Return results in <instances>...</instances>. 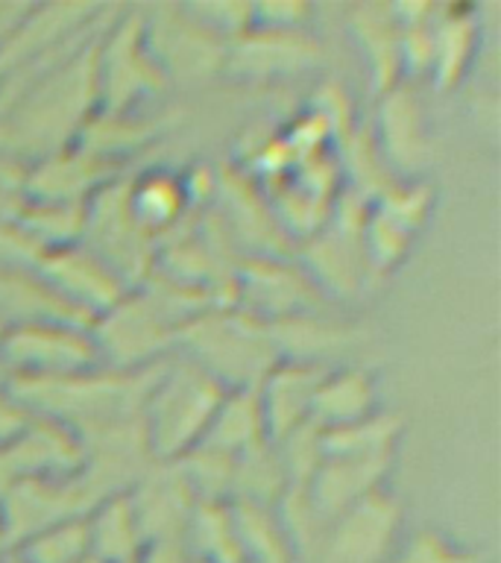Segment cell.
<instances>
[{"label": "cell", "mask_w": 501, "mask_h": 563, "mask_svg": "<svg viewBox=\"0 0 501 563\" xmlns=\"http://www.w3.org/2000/svg\"><path fill=\"white\" fill-rule=\"evenodd\" d=\"M100 33L0 112L3 156L26 167L77 144L82 126L97 112L94 47Z\"/></svg>", "instance_id": "1"}, {"label": "cell", "mask_w": 501, "mask_h": 563, "mask_svg": "<svg viewBox=\"0 0 501 563\" xmlns=\"http://www.w3.org/2000/svg\"><path fill=\"white\" fill-rule=\"evenodd\" d=\"M158 367L162 364L149 369L94 367L74 376L42 378V382H9L3 387L33 417L59 422L82 438L88 431L141 417Z\"/></svg>", "instance_id": "2"}, {"label": "cell", "mask_w": 501, "mask_h": 563, "mask_svg": "<svg viewBox=\"0 0 501 563\" xmlns=\"http://www.w3.org/2000/svg\"><path fill=\"white\" fill-rule=\"evenodd\" d=\"M176 352L209 373L223 390H255L279 364L270 329L235 306H214L182 325Z\"/></svg>", "instance_id": "3"}, {"label": "cell", "mask_w": 501, "mask_h": 563, "mask_svg": "<svg viewBox=\"0 0 501 563\" xmlns=\"http://www.w3.org/2000/svg\"><path fill=\"white\" fill-rule=\"evenodd\" d=\"M226 390L193 361L174 352L162 361L141 408V426L156 464H174L191 452L209 429Z\"/></svg>", "instance_id": "4"}, {"label": "cell", "mask_w": 501, "mask_h": 563, "mask_svg": "<svg viewBox=\"0 0 501 563\" xmlns=\"http://www.w3.org/2000/svg\"><path fill=\"white\" fill-rule=\"evenodd\" d=\"M97 112H135L167 88L144 38L141 9H121L103 26L94 47Z\"/></svg>", "instance_id": "5"}, {"label": "cell", "mask_w": 501, "mask_h": 563, "mask_svg": "<svg viewBox=\"0 0 501 563\" xmlns=\"http://www.w3.org/2000/svg\"><path fill=\"white\" fill-rule=\"evenodd\" d=\"M103 367L91 329L77 323L12 325L0 341V385L42 382Z\"/></svg>", "instance_id": "6"}, {"label": "cell", "mask_w": 501, "mask_h": 563, "mask_svg": "<svg viewBox=\"0 0 501 563\" xmlns=\"http://www.w3.org/2000/svg\"><path fill=\"white\" fill-rule=\"evenodd\" d=\"M79 244L94 253L123 285H141L156 264V244L138 229L126 209V170L105 183L86 202V223Z\"/></svg>", "instance_id": "7"}, {"label": "cell", "mask_w": 501, "mask_h": 563, "mask_svg": "<svg viewBox=\"0 0 501 563\" xmlns=\"http://www.w3.org/2000/svg\"><path fill=\"white\" fill-rule=\"evenodd\" d=\"M402 501L381 487L325 522L308 563H390L402 543Z\"/></svg>", "instance_id": "8"}, {"label": "cell", "mask_w": 501, "mask_h": 563, "mask_svg": "<svg viewBox=\"0 0 501 563\" xmlns=\"http://www.w3.org/2000/svg\"><path fill=\"white\" fill-rule=\"evenodd\" d=\"M144 38L158 70L170 82H202L223 74L226 42L191 15L188 7L141 9Z\"/></svg>", "instance_id": "9"}, {"label": "cell", "mask_w": 501, "mask_h": 563, "mask_svg": "<svg viewBox=\"0 0 501 563\" xmlns=\"http://www.w3.org/2000/svg\"><path fill=\"white\" fill-rule=\"evenodd\" d=\"M235 299L232 306L258 317L261 323H279L288 317L325 311L323 294L314 288L299 264L288 258H264V255H244L237 258L232 276Z\"/></svg>", "instance_id": "10"}, {"label": "cell", "mask_w": 501, "mask_h": 563, "mask_svg": "<svg viewBox=\"0 0 501 563\" xmlns=\"http://www.w3.org/2000/svg\"><path fill=\"white\" fill-rule=\"evenodd\" d=\"M431 211V188L425 183H393L367 202L360 241L372 276L402 264L411 241Z\"/></svg>", "instance_id": "11"}, {"label": "cell", "mask_w": 501, "mask_h": 563, "mask_svg": "<svg viewBox=\"0 0 501 563\" xmlns=\"http://www.w3.org/2000/svg\"><path fill=\"white\" fill-rule=\"evenodd\" d=\"M91 487L82 475H68V478H38V482L18 484L12 490L0 496V522L7 545H18L42 528H51L65 519L88 517L100 505Z\"/></svg>", "instance_id": "12"}, {"label": "cell", "mask_w": 501, "mask_h": 563, "mask_svg": "<svg viewBox=\"0 0 501 563\" xmlns=\"http://www.w3.org/2000/svg\"><path fill=\"white\" fill-rule=\"evenodd\" d=\"M82 466V446L74 431L44 417H33L24 431L0 446V496L18 484L38 478H68Z\"/></svg>", "instance_id": "13"}, {"label": "cell", "mask_w": 501, "mask_h": 563, "mask_svg": "<svg viewBox=\"0 0 501 563\" xmlns=\"http://www.w3.org/2000/svg\"><path fill=\"white\" fill-rule=\"evenodd\" d=\"M35 271L77 314L88 323L109 311L114 302L126 297L130 285H123L94 253H88L82 244L59 246L42 253Z\"/></svg>", "instance_id": "14"}, {"label": "cell", "mask_w": 501, "mask_h": 563, "mask_svg": "<svg viewBox=\"0 0 501 563\" xmlns=\"http://www.w3.org/2000/svg\"><path fill=\"white\" fill-rule=\"evenodd\" d=\"M323 47L308 30L249 26L226 44L223 70L241 79H281L316 68Z\"/></svg>", "instance_id": "15"}, {"label": "cell", "mask_w": 501, "mask_h": 563, "mask_svg": "<svg viewBox=\"0 0 501 563\" xmlns=\"http://www.w3.org/2000/svg\"><path fill=\"white\" fill-rule=\"evenodd\" d=\"M126 499H130L132 517L138 522L144 545L182 540L188 519L200 505L176 464L149 466L126 490Z\"/></svg>", "instance_id": "16"}, {"label": "cell", "mask_w": 501, "mask_h": 563, "mask_svg": "<svg viewBox=\"0 0 501 563\" xmlns=\"http://www.w3.org/2000/svg\"><path fill=\"white\" fill-rule=\"evenodd\" d=\"M123 167H114L103 158L91 156L77 144L53 156H44L26 165L21 183V200L62 202V206H86L105 183L121 176Z\"/></svg>", "instance_id": "17"}, {"label": "cell", "mask_w": 501, "mask_h": 563, "mask_svg": "<svg viewBox=\"0 0 501 563\" xmlns=\"http://www.w3.org/2000/svg\"><path fill=\"white\" fill-rule=\"evenodd\" d=\"M393 464L396 455L323 457L305 484V493L314 505L316 517L323 522H332L334 517H341L343 510H349L360 499L387 487V475H390Z\"/></svg>", "instance_id": "18"}, {"label": "cell", "mask_w": 501, "mask_h": 563, "mask_svg": "<svg viewBox=\"0 0 501 563\" xmlns=\"http://www.w3.org/2000/svg\"><path fill=\"white\" fill-rule=\"evenodd\" d=\"M323 364H299V361H279L267 376L258 382L255 396L261 405L264 429L267 438L279 440L299 426L311 422L316 387L329 376Z\"/></svg>", "instance_id": "19"}, {"label": "cell", "mask_w": 501, "mask_h": 563, "mask_svg": "<svg viewBox=\"0 0 501 563\" xmlns=\"http://www.w3.org/2000/svg\"><path fill=\"white\" fill-rule=\"evenodd\" d=\"M126 209L132 220L153 244L170 238L185 220L197 214L182 185V174L167 167H144L138 174H126Z\"/></svg>", "instance_id": "20"}, {"label": "cell", "mask_w": 501, "mask_h": 563, "mask_svg": "<svg viewBox=\"0 0 501 563\" xmlns=\"http://www.w3.org/2000/svg\"><path fill=\"white\" fill-rule=\"evenodd\" d=\"M369 130H372V139H376L387 165L399 174L411 176L428 156L422 106L408 82H399L378 97L376 126H369Z\"/></svg>", "instance_id": "21"}, {"label": "cell", "mask_w": 501, "mask_h": 563, "mask_svg": "<svg viewBox=\"0 0 501 563\" xmlns=\"http://www.w3.org/2000/svg\"><path fill=\"white\" fill-rule=\"evenodd\" d=\"M0 323L7 329L30 323L91 325L38 276L35 267L12 264H0Z\"/></svg>", "instance_id": "22"}, {"label": "cell", "mask_w": 501, "mask_h": 563, "mask_svg": "<svg viewBox=\"0 0 501 563\" xmlns=\"http://www.w3.org/2000/svg\"><path fill=\"white\" fill-rule=\"evenodd\" d=\"M352 42L358 44V53L369 74L372 95L381 97L393 86L402 82V59H399V21L393 9L381 3H364L349 12Z\"/></svg>", "instance_id": "23"}, {"label": "cell", "mask_w": 501, "mask_h": 563, "mask_svg": "<svg viewBox=\"0 0 501 563\" xmlns=\"http://www.w3.org/2000/svg\"><path fill=\"white\" fill-rule=\"evenodd\" d=\"M279 361H299V364H323L337 367L334 355L349 350L355 341V329L343 320H334L325 311L297 314L279 323H267Z\"/></svg>", "instance_id": "24"}, {"label": "cell", "mask_w": 501, "mask_h": 563, "mask_svg": "<svg viewBox=\"0 0 501 563\" xmlns=\"http://www.w3.org/2000/svg\"><path fill=\"white\" fill-rule=\"evenodd\" d=\"M165 132V114L158 112H94L77 139V147L103 158L109 165L123 167L141 147L156 144Z\"/></svg>", "instance_id": "25"}, {"label": "cell", "mask_w": 501, "mask_h": 563, "mask_svg": "<svg viewBox=\"0 0 501 563\" xmlns=\"http://www.w3.org/2000/svg\"><path fill=\"white\" fill-rule=\"evenodd\" d=\"M376 376L367 367H334L316 387L311 422L320 431L343 429L378 413Z\"/></svg>", "instance_id": "26"}, {"label": "cell", "mask_w": 501, "mask_h": 563, "mask_svg": "<svg viewBox=\"0 0 501 563\" xmlns=\"http://www.w3.org/2000/svg\"><path fill=\"white\" fill-rule=\"evenodd\" d=\"M478 47V24L469 7H437L434 12V56L431 77L437 88L457 86Z\"/></svg>", "instance_id": "27"}, {"label": "cell", "mask_w": 501, "mask_h": 563, "mask_svg": "<svg viewBox=\"0 0 501 563\" xmlns=\"http://www.w3.org/2000/svg\"><path fill=\"white\" fill-rule=\"evenodd\" d=\"M267 438L264 429L261 405L255 390H226L223 402L218 405V411L211 417L209 429L202 434L197 446H209L220 455L237 457L246 449H253L255 443H261Z\"/></svg>", "instance_id": "28"}, {"label": "cell", "mask_w": 501, "mask_h": 563, "mask_svg": "<svg viewBox=\"0 0 501 563\" xmlns=\"http://www.w3.org/2000/svg\"><path fill=\"white\" fill-rule=\"evenodd\" d=\"M88 552L97 563H135L144 549L126 493L109 496L86 517Z\"/></svg>", "instance_id": "29"}, {"label": "cell", "mask_w": 501, "mask_h": 563, "mask_svg": "<svg viewBox=\"0 0 501 563\" xmlns=\"http://www.w3.org/2000/svg\"><path fill=\"white\" fill-rule=\"evenodd\" d=\"M285 490H288V473L281 466V457L272 440H261V443H255L253 449H246L235 457L229 501L272 508Z\"/></svg>", "instance_id": "30"}, {"label": "cell", "mask_w": 501, "mask_h": 563, "mask_svg": "<svg viewBox=\"0 0 501 563\" xmlns=\"http://www.w3.org/2000/svg\"><path fill=\"white\" fill-rule=\"evenodd\" d=\"M182 543L193 563H244L229 501H200L188 519Z\"/></svg>", "instance_id": "31"}, {"label": "cell", "mask_w": 501, "mask_h": 563, "mask_svg": "<svg viewBox=\"0 0 501 563\" xmlns=\"http://www.w3.org/2000/svg\"><path fill=\"white\" fill-rule=\"evenodd\" d=\"M244 563H299L276 510L246 501H229Z\"/></svg>", "instance_id": "32"}, {"label": "cell", "mask_w": 501, "mask_h": 563, "mask_svg": "<svg viewBox=\"0 0 501 563\" xmlns=\"http://www.w3.org/2000/svg\"><path fill=\"white\" fill-rule=\"evenodd\" d=\"M404 422L399 413L378 411L343 429L320 431L323 457H385L399 452Z\"/></svg>", "instance_id": "33"}, {"label": "cell", "mask_w": 501, "mask_h": 563, "mask_svg": "<svg viewBox=\"0 0 501 563\" xmlns=\"http://www.w3.org/2000/svg\"><path fill=\"white\" fill-rule=\"evenodd\" d=\"M9 552L21 563H79L91 558L88 552V522L86 517L65 519L51 528L35 531Z\"/></svg>", "instance_id": "34"}, {"label": "cell", "mask_w": 501, "mask_h": 563, "mask_svg": "<svg viewBox=\"0 0 501 563\" xmlns=\"http://www.w3.org/2000/svg\"><path fill=\"white\" fill-rule=\"evenodd\" d=\"M179 473L185 475V482L193 490V496L200 501H229V490H232V464L235 457L220 455L209 446H193L191 452H185L179 461Z\"/></svg>", "instance_id": "35"}, {"label": "cell", "mask_w": 501, "mask_h": 563, "mask_svg": "<svg viewBox=\"0 0 501 563\" xmlns=\"http://www.w3.org/2000/svg\"><path fill=\"white\" fill-rule=\"evenodd\" d=\"M390 563H492L472 545L452 540L437 528H420L404 537Z\"/></svg>", "instance_id": "36"}, {"label": "cell", "mask_w": 501, "mask_h": 563, "mask_svg": "<svg viewBox=\"0 0 501 563\" xmlns=\"http://www.w3.org/2000/svg\"><path fill=\"white\" fill-rule=\"evenodd\" d=\"M311 7L305 3H253V26L270 30H308Z\"/></svg>", "instance_id": "37"}, {"label": "cell", "mask_w": 501, "mask_h": 563, "mask_svg": "<svg viewBox=\"0 0 501 563\" xmlns=\"http://www.w3.org/2000/svg\"><path fill=\"white\" fill-rule=\"evenodd\" d=\"M30 420H33V413L26 411L24 405L18 402L15 396L0 385V446L15 438L18 431H24Z\"/></svg>", "instance_id": "38"}, {"label": "cell", "mask_w": 501, "mask_h": 563, "mask_svg": "<svg viewBox=\"0 0 501 563\" xmlns=\"http://www.w3.org/2000/svg\"><path fill=\"white\" fill-rule=\"evenodd\" d=\"M135 563H193L182 540H165V543H147L135 558Z\"/></svg>", "instance_id": "39"}, {"label": "cell", "mask_w": 501, "mask_h": 563, "mask_svg": "<svg viewBox=\"0 0 501 563\" xmlns=\"http://www.w3.org/2000/svg\"><path fill=\"white\" fill-rule=\"evenodd\" d=\"M9 552V545H7V534H3V522H0V558Z\"/></svg>", "instance_id": "40"}, {"label": "cell", "mask_w": 501, "mask_h": 563, "mask_svg": "<svg viewBox=\"0 0 501 563\" xmlns=\"http://www.w3.org/2000/svg\"><path fill=\"white\" fill-rule=\"evenodd\" d=\"M0 563H21V561H18V558L12 552H7V554H3V558H0Z\"/></svg>", "instance_id": "41"}, {"label": "cell", "mask_w": 501, "mask_h": 563, "mask_svg": "<svg viewBox=\"0 0 501 563\" xmlns=\"http://www.w3.org/2000/svg\"><path fill=\"white\" fill-rule=\"evenodd\" d=\"M3 334H7V325L0 323V341H3Z\"/></svg>", "instance_id": "42"}, {"label": "cell", "mask_w": 501, "mask_h": 563, "mask_svg": "<svg viewBox=\"0 0 501 563\" xmlns=\"http://www.w3.org/2000/svg\"><path fill=\"white\" fill-rule=\"evenodd\" d=\"M79 563H97V561H94V558H86V561H79Z\"/></svg>", "instance_id": "43"}]
</instances>
